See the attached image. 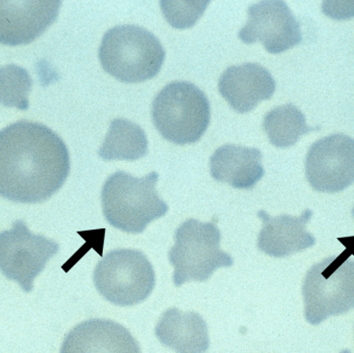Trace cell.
<instances>
[{
  "label": "cell",
  "mask_w": 354,
  "mask_h": 353,
  "mask_svg": "<svg viewBox=\"0 0 354 353\" xmlns=\"http://www.w3.org/2000/svg\"><path fill=\"white\" fill-rule=\"evenodd\" d=\"M246 25L240 30L243 43H261L270 54H279L301 42L299 22L287 4L279 0H266L250 6Z\"/></svg>",
  "instance_id": "30bf717a"
},
{
  "label": "cell",
  "mask_w": 354,
  "mask_h": 353,
  "mask_svg": "<svg viewBox=\"0 0 354 353\" xmlns=\"http://www.w3.org/2000/svg\"><path fill=\"white\" fill-rule=\"evenodd\" d=\"M339 353H351V351L347 350V349H346V350H343L342 351V352Z\"/></svg>",
  "instance_id": "44dd1931"
},
{
  "label": "cell",
  "mask_w": 354,
  "mask_h": 353,
  "mask_svg": "<svg viewBox=\"0 0 354 353\" xmlns=\"http://www.w3.org/2000/svg\"><path fill=\"white\" fill-rule=\"evenodd\" d=\"M70 166L67 145L49 127L21 120L0 130V197L47 201L67 180Z\"/></svg>",
  "instance_id": "6da1fadb"
},
{
  "label": "cell",
  "mask_w": 354,
  "mask_h": 353,
  "mask_svg": "<svg viewBox=\"0 0 354 353\" xmlns=\"http://www.w3.org/2000/svg\"><path fill=\"white\" fill-rule=\"evenodd\" d=\"M352 215H353V217H354V207H353V209H352Z\"/></svg>",
  "instance_id": "7402d4cb"
},
{
  "label": "cell",
  "mask_w": 354,
  "mask_h": 353,
  "mask_svg": "<svg viewBox=\"0 0 354 353\" xmlns=\"http://www.w3.org/2000/svg\"><path fill=\"white\" fill-rule=\"evenodd\" d=\"M350 251L315 264L304 278V317L318 325L330 316L354 309V261Z\"/></svg>",
  "instance_id": "8992f818"
},
{
  "label": "cell",
  "mask_w": 354,
  "mask_h": 353,
  "mask_svg": "<svg viewBox=\"0 0 354 353\" xmlns=\"http://www.w3.org/2000/svg\"><path fill=\"white\" fill-rule=\"evenodd\" d=\"M105 72L126 83L152 79L160 72L165 51L150 31L136 25H119L109 29L99 49Z\"/></svg>",
  "instance_id": "3957f363"
},
{
  "label": "cell",
  "mask_w": 354,
  "mask_h": 353,
  "mask_svg": "<svg viewBox=\"0 0 354 353\" xmlns=\"http://www.w3.org/2000/svg\"><path fill=\"white\" fill-rule=\"evenodd\" d=\"M149 141L142 127L131 120L115 118L111 123L99 156L107 160L140 159L148 154Z\"/></svg>",
  "instance_id": "e0dca14e"
},
{
  "label": "cell",
  "mask_w": 354,
  "mask_h": 353,
  "mask_svg": "<svg viewBox=\"0 0 354 353\" xmlns=\"http://www.w3.org/2000/svg\"><path fill=\"white\" fill-rule=\"evenodd\" d=\"M59 251L55 241L32 234L24 220H16L11 230L0 233V271L32 292L35 278Z\"/></svg>",
  "instance_id": "ba28073f"
},
{
  "label": "cell",
  "mask_w": 354,
  "mask_h": 353,
  "mask_svg": "<svg viewBox=\"0 0 354 353\" xmlns=\"http://www.w3.org/2000/svg\"><path fill=\"white\" fill-rule=\"evenodd\" d=\"M207 96L194 83L174 81L153 101L152 120L161 136L176 145L200 141L210 124Z\"/></svg>",
  "instance_id": "277c9868"
},
{
  "label": "cell",
  "mask_w": 354,
  "mask_h": 353,
  "mask_svg": "<svg viewBox=\"0 0 354 353\" xmlns=\"http://www.w3.org/2000/svg\"><path fill=\"white\" fill-rule=\"evenodd\" d=\"M161 344L176 353H205L210 346L208 326L202 316L176 307L167 309L155 328Z\"/></svg>",
  "instance_id": "2e32d148"
},
{
  "label": "cell",
  "mask_w": 354,
  "mask_h": 353,
  "mask_svg": "<svg viewBox=\"0 0 354 353\" xmlns=\"http://www.w3.org/2000/svg\"><path fill=\"white\" fill-rule=\"evenodd\" d=\"M218 91L234 110L248 114L272 97L275 80L264 66L248 62L227 68L219 78Z\"/></svg>",
  "instance_id": "4fadbf2b"
},
{
  "label": "cell",
  "mask_w": 354,
  "mask_h": 353,
  "mask_svg": "<svg viewBox=\"0 0 354 353\" xmlns=\"http://www.w3.org/2000/svg\"><path fill=\"white\" fill-rule=\"evenodd\" d=\"M94 282L109 302L130 307L150 296L156 280L152 264L142 251L115 249L97 264Z\"/></svg>",
  "instance_id": "52a82bcc"
},
{
  "label": "cell",
  "mask_w": 354,
  "mask_h": 353,
  "mask_svg": "<svg viewBox=\"0 0 354 353\" xmlns=\"http://www.w3.org/2000/svg\"><path fill=\"white\" fill-rule=\"evenodd\" d=\"M306 176L319 192H339L354 183V139L333 134L313 143L306 158Z\"/></svg>",
  "instance_id": "9c48e42d"
},
{
  "label": "cell",
  "mask_w": 354,
  "mask_h": 353,
  "mask_svg": "<svg viewBox=\"0 0 354 353\" xmlns=\"http://www.w3.org/2000/svg\"><path fill=\"white\" fill-rule=\"evenodd\" d=\"M263 155L256 147L225 145L210 158L213 179L237 189H252L264 176Z\"/></svg>",
  "instance_id": "9a60e30c"
},
{
  "label": "cell",
  "mask_w": 354,
  "mask_h": 353,
  "mask_svg": "<svg viewBox=\"0 0 354 353\" xmlns=\"http://www.w3.org/2000/svg\"><path fill=\"white\" fill-rule=\"evenodd\" d=\"M59 353H142L127 328L109 319H90L72 328Z\"/></svg>",
  "instance_id": "7c38bea8"
},
{
  "label": "cell",
  "mask_w": 354,
  "mask_h": 353,
  "mask_svg": "<svg viewBox=\"0 0 354 353\" xmlns=\"http://www.w3.org/2000/svg\"><path fill=\"white\" fill-rule=\"evenodd\" d=\"M158 179L156 172L142 178L123 170L111 174L101 194L103 214L109 224L129 234H140L150 222L165 216L169 206L157 192Z\"/></svg>",
  "instance_id": "7a4b0ae2"
},
{
  "label": "cell",
  "mask_w": 354,
  "mask_h": 353,
  "mask_svg": "<svg viewBox=\"0 0 354 353\" xmlns=\"http://www.w3.org/2000/svg\"><path fill=\"white\" fill-rule=\"evenodd\" d=\"M210 1L162 0L160 8L167 22L178 29L189 28L203 16Z\"/></svg>",
  "instance_id": "ffe728a7"
},
{
  "label": "cell",
  "mask_w": 354,
  "mask_h": 353,
  "mask_svg": "<svg viewBox=\"0 0 354 353\" xmlns=\"http://www.w3.org/2000/svg\"><path fill=\"white\" fill-rule=\"evenodd\" d=\"M61 0H0V44L26 45L57 20Z\"/></svg>",
  "instance_id": "8fae6325"
},
{
  "label": "cell",
  "mask_w": 354,
  "mask_h": 353,
  "mask_svg": "<svg viewBox=\"0 0 354 353\" xmlns=\"http://www.w3.org/2000/svg\"><path fill=\"white\" fill-rule=\"evenodd\" d=\"M221 233L216 220L202 222L184 221L175 233V245L169 253V260L175 268L173 278L176 287L189 280L205 282L215 270L231 267L233 257L221 248Z\"/></svg>",
  "instance_id": "5b68a950"
},
{
  "label": "cell",
  "mask_w": 354,
  "mask_h": 353,
  "mask_svg": "<svg viewBox=\"0 0 354 353\" xmlns=\"http://www.w3.org/2000/svg\"><path fill=\"white\" fill-rule=\"evenodd\" d=\"M312 215L310 209L304 210L299 217L287 214L272 217L263 210L259 211L263 228L258 237V248L271 257H283L313 246L316 239L306 228Z\"/></svg>",
  "instance_id": "5bb4252c"
},
{
  "label": "cell",
  "mask_w": 354,
  "mask_h": 353,
  "mask_svg": "<svg viewBox=\"0 0 354 353\" xmlns=\"http://www.w3.org/2000/svg\"><path fill=\"white\" fill-rule=\"evenodd\" d=\"M263 128L270 143L277 147H292L302 135L314 130L306 125L304 114L292 104L270 110L263 120Z\"/></svg>",
  "instance_id": "ac0fdd59"
},
{
  "label": "cell",
  "mask_w": 354,
  "mask_h": 353,
  "mask_svg": "<svg viewBox=\"0 0 354 353\" xmlns=\"http://www.w3.org/2000/svg\"><path fill=\"white\" fill-rule=\"evenodd\" d=\"M32 87L30 73L16 64L0 66V104L19 110L30 108L28 96Z\"/></svg>",
  "instance_id": "d6986e66"
}]
</instances>
